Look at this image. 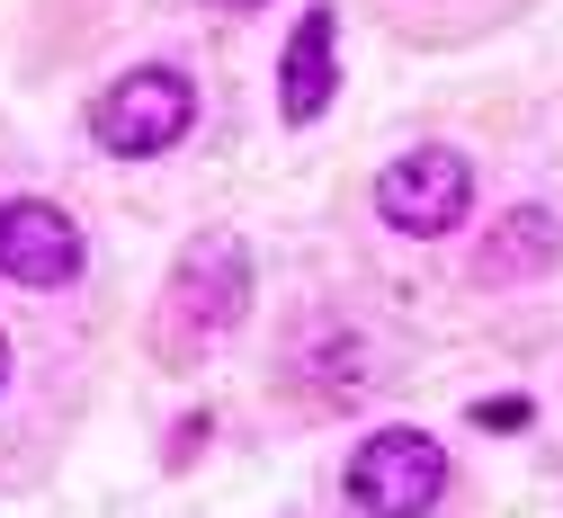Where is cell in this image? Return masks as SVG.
I'll return each mask as SVG.
<instances>
[{
    "instance_id": "9c48e42d",
    "label": "cell",
    "mask_w": 563,
    "mask_h": 518,
    "mask_svg": "<svg viewBox=\"0 0 563 518\" xmlns=\"http://www.w3.org/2000/svg\"><path fill=\"white\" fill-rule=\"evenodd\" d=\"M216 10H260V0H216Z\"/></svg>"
},
{
    "instance_id": "6da1fadb",
    "label": "cell",
    "mask_w": 563,
    "mask_h": 518,
    "mask_svg": "<svg viewBox=\"0 0 563 518\" xmlns=\"http://www.w3.org/2000/svg\"><path fill=\"white\" fill-rule=\"evenodd\" d=\"M242 305H251V251L233 242V233H206V242H188V260L170 268V286H162V357H197V349H216L233 322H242Z\"/></svg>"
},
{
    "instance_id": "ba28073f",
    "label": "cell",
    "mask_w": 563,
    "mask_h": 518,
    "mask_svg": "<svg viewBox=\"0 0 563 518\" xmlns=\"http://www.w3.org/2000/svg\"><path fill=\"white\" fill-rule=\"evenodd\" d=\"M474 420H483V429H519V420H528V403H519V394H501V403H483Z\"/></svg>"
},
{
    "instance_id": "5b68a950",
    "label": "cell",
    "mask_w": 563,
    "mask_h": 518,
    "mask_svg": "<svg viewBox=\"0 0 563 518\" xmlns=\"http://www.w3.org/2000/svg\"><path fill=\"white\" fill-rule=\"evenodd\" d=\"M0 277L10 286H73L81 277V224L45 197L0 206Z\"/></svg>"
},
{
    "instance_id": "277c9868",
    "label": "cell",
    "mask_w": 563,
    "mask_h": 518,
    "mask_svg": "<svg viewBox=\"0 0 563 518\" xmlns=\"http://www.w3.org/2000/svg\"><path fill=\"white\" fill-rule=\"evenodd\" d=\"M465 206H474V162L448 153V143H420V153H402V162L376 179V214H385L394 233H411V242L456 233Z\"/></svg>"
},
{
    "instance_id": "52a82bcc",
    "label": "cell",
    "mask_w": 563,
    "mask_h": 518,
    "mask_svg": "<svg viewBox=\"0 0 563 518\" xmlns=\"http://www.w3.org/2000/svg\"><path fill=\"white\" fill-rule=\"evenodd\" d=\"M563 260V224L545 206H519V214H501L492 224V242L474 251V277L483 286H519V277H537V268H554Z\"/></svg>"
},
{
    "instance_id": "3957f363",
    "label": "cell",
    "mask_w": 563,
    "mask_h": 518,
    "mask_svg": "<svg viewBox=\"0 0 563 518\" xmlns=\"http://www.w3.org/2000/svg\"><path fill=\"white\" fill-rule=\"evenodd\" d=\"M448 492V456L430 429H376L358 456H349V500L367 518H430Z\"/></svg>"
},
{
    "instance_id": "8992f818",
    "label": "cell",
    "mask_w": 563,
    "mask_h": 518,
    "mask_svg": "<svg viewBox=\"0 0 563 518\" xmlns=\"http://www.w3.org/2000/svg\"><path fill=\"white\" fill-rule=\"evenodd\" d=\"M340 90V19L331 10H305L287 27V63H277V108H287V125H313Z\"/></svg>"
},
{
    "instance_id": "7a4b0ae2",
    "label": "cell",
    "mask_w": 563,
    "mask_h": 518,
    "mask_svg": "<svg viewBox=\"0 0 563 518\" xmlns=\"http://www.w3.org/2000/svg\"><path fill=\"white\" fill-rule=\"evenodd\" d=\"M188 117H197L188 71L134 63V71H117L108 99L90 108V143H99V153H117V162H153V153H170V143L188 134Z\"/></svg>"
},
{
    "instance_id": "30bf717a",
    "label": "cell",
    "mask_w": 563,
    "mask_h": 518,
    "mask_svg": "<svg viewBox=\"0 0 563 518\" xmlns=\"http://www.w3.org/2000/svg\"><path fill=\"white\" fill-rule=\"evenodd\" d=\"M0 376H10V340H0Z\"/></svg>"
}]
</instances>
